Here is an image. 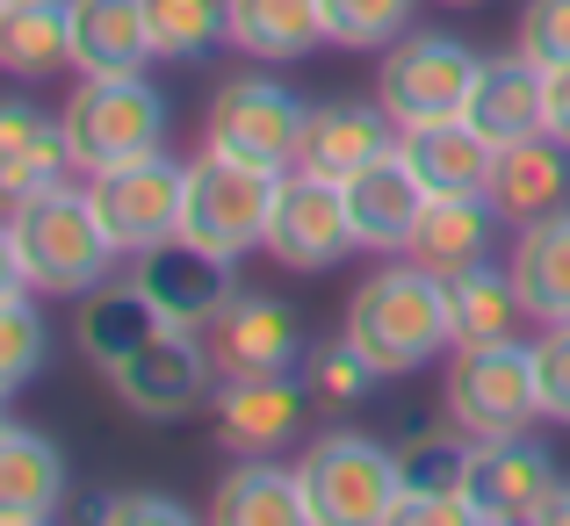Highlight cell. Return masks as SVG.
<instances>
[{
	"mask_svg": "<svg viewBox=\"0 0 570 526\" xmlns=\"http://www.w3.org/2000/svg\"><path fill=\"white\" fill-rule=\"evenodd\" d=\"M0 252H8V281H22L29 296H87L116 267V246L95 217V195L66 188V180L8 202Z\"/></svg>",
	"mask_w": 570,
	"mask_h": 526,
	"instance_id": "1",
	"label": "cell"
},
{
	"mask_svg": "<svg viewBox=\"0 0 570 526\" xmlns=\"http://www.w3.org/2000/svg\"><path fill=\"white\" fill-rule=\"evenodd\" d=\"M340 333L376 360L383 375H412V368H426L441 347H455V339H448V289H441V275H426V267H412V260L376 267V275L347 296V325H340Z\"/></svg>",
	"mask_w": 570,
	"mask_h": 526,
	"instance_id": "2",
	"label": "cell"
},
{
	"mask_svg": "<svg viewBox=\"0 0 570 526\" xmlns=\"http://www.w3.org/2000/svg\"><path fill=\"white\" fill-rule=\"evenodd\" d=\"M66 145L87 180L159 159V145H167V95L145 72H80V87L66 101Z\"/></svg>",
	"mask_w": 570,
	"mask_h": 526,
	"instance_id": "3",
	"label": "cell"
},
{
	"mask_svg": "<svg viewBox=\"0 0 570 526\" xmlns=\"http://www.w3.org/2000/svg\"><path fill=\"white\" fill-rule=\"evenodd\" d=\"M296 484H304L311 526H383L404 498V469L383 440L368 433H318L296 455Z\"/></svg>",
	"mask_w": 570,
	"mask_h": 526,
	"instance_id": "4",
	"label": "cell"
},
{
	"mask_svg": "<svg viewBox=\"0 0 570 526\" xmlns=\"http://www.w3.org/2000/svg\"><path fill=\"white\" fill-rule=\"evenodd\" d=\"M476 72L484 58L462 37H441V29H419V37H397L376 66V101L397 130H426V123H455L476 95Z\"/></svg>",
	"mask_w": 570,
	"mask_h": 526,
	"instance_id": "5",
	"label": "cell"
},
{
	"mask_svg": "<svg viewBox=\"0 0 570 526\" xmlns=\"http://www.w3.org/2000/svg\"><path fill=\"white\" fill-rule=\"evenodd\" d=\"M275 195L282 173L246 167V159L203 152L188 159V209H181V238L217 260H238V252L267 246V224H275Z\"/></svg>",
	"mask_w": 570,
	"mask_h": 526,
	"instance_id": "6",
	"label": "cell"
},
{
	"mask_svg": "<svg viewBox=\"0 0 570 526\" xmlns=\"http://www.w3.org/2000/svg\"><path fill=\"white\" fill-rule=\"evenodd\" d=\"M448 426H462L470 440H505V433H528L542 418V389H534V354L520 347H462L448 360Z\"/></svg>",
	"mask_w": 570,
	"mask_h": 526,
	"instance_id": "7",
	"label": "cell"
},
{
	"mask_svg": "<svg viewBox=\"0 0 570 526\" xmlns=\"http://www.w3.org/2000/svg\"><path fill=\"white\" fill-rule=\"evenodd\" d=\"M304 116L311 109L275 80V72H238V80H224L217 101H209L203 145L224 152V159H246V167L289 173L296 145H304Z\"/></svg>",
	"mask_w": 570,
	"mask_h": 526,
	"instance_id": "8",
	"label": "cell"
},
{
	"mask_svg": "<svg viewBox=\"0 0 570 526\" xmlns=\"http://www.w3.org/2000/svg\"><path fill=\"white\" fill-rule=\"evenodd\" d=\"M95 195V217L109 231L116 252H153V246H174L181 238V209H188V167H174L167 152L159 159H138V167H116V173H95L87 180Z\"/></svg>",
	"mask_w": 570,
	"mask_h": 526,
	"instance_id": "9",
	"label": "cell"
},
{
	"mask_svg": "<svg viewBox=\"0 0 570 526\" xmlns=\"http://www.w3.org/2000/svg\"><path fill=\"white\" fill-rule=\"evenodd\" d=\"M109 389L138 418H188L195 404L217 397V360H209V339L167 325V333L145 339L124 368H109Z\"/></svg>",
	"mask_w": 570,
	"mask_h": 526,
	"instance_id": "10",
	"label": "cell"
},
{
	"mask_svg": "<svg viewBox=\"0 0 570 526\" xmlns=\"http://www.w3.org/2000/svg\"><path fill=\"white\" fill-rule=\"evenodd\" d=\"M347 246H362V238H354L340 180L289 167L282 173V195H275V224H267V260L296 267V275H318V267L347 260Z\"/></svg>",
	"mask_w": 570,
	"mask_h": 526,
	"instance_id": "11",
	"label": "cell"
},
{
	"mask_svg": "<svg viewBox=\"0 0 570 526\" xmlns=\"http://www.w3.org/2000/svg\"><path fill=\"white\" fill-rule=\"evenodd\" d=\"M311 383H296V375H238V383H217V397H209V411H217V447L238 462L253 455H275V447H289L296 433H304L311 418Z\"/></svg>",
	"mask_w": 570,
	"mask_h": 526,
	"instance_id": "12",
	"label": "cell"
},
{
	"mask_svg": "<svg viewBox=\"0 0 570 526\" xmlns=\"http://www.w3.org/2000/svg\"><path fill=\"white\" fill-rule=\"evenodd\" d=\"M232 267L238 260H217V252L174 238V246L138 252V289L159 304L167 325H181V333H209V325L238 304V275H232Z\"/></svg>",
	"mask_w": 570,
	"mask_h": 526,
	"instance_id": "13",
	"label": "cell"
},
{
	"mask_svg": "<svg viewBox=\"0 0 570 526\" xmlns=\"http://www.w3.org/2000/svg\"><path fill=\"white\" fill-rule=\"evenodd\" d=\"M557 462L542 440L528 433H505V440H476L470 447V476H462V498L484 513V526H528L534 505L557 490Z\"/></svg>",
	"mask_w": 570,
	"mask_h": 526,
	"instance_id": "14",
	"label": "cell"
},
{
	"mask_svg": "<svg viewBox=\"0 0 570 526\" xmlns=\"http://www.w3.org/2000/svg\"><path fill=\"white\" fill-rule=\"evenodd\" d=\"M203 339H209V360H217V383H238V375H289L296 354H304V325H296V310L275 304V296H238Z\"/></svg>",
	"mask_w": 570,
	"mask_h": 526,
	"instance_id": "15",
	"label": "cell"
},
{
	"mask_svg": "<svg viewBox=\"0 0 570 526\" xmlns=\"http://www.w3.org/2000/svg\"><path fill=\"white\" fill-rule=\"evenodd\" d=\"M499 224H505V209L491 202V195H426L412 238H404V260L448 281V275H462V267L491 260Z\"/></svg>",
	"mask_w": 570,
	"mask_h": 526,
	"instance_id": "16",
	"label": "cell"
},
{
	"mask_svg": "<svg viewBox=\"0 0 570 526\" xmlns=\"http://www.w3.org/2000/svg\"><path fill=\"white\" fill-rule=\"evenodd\" d=\"M462 123L476 130V138H491L505 152V145H528V138H549V95H542V66L520 51L505 58H484V72H476V95L470 109H462Z\"/></svg>",
	"mask_w": 570,
	"mask_h": 526,
	"instance_id": "17",
	"label": "cell"
},
{
	"mask_svg": "<svg viewBox=\"0 0 570 526\" xmlns=\"http://www.w3.org/2000/svg\"><path fill=\"white\" fill-rule=\"evenodd\" d=\"M340 195H347V217H354V238L376 252H404V238H412L419 209H426V180L412 173V159L390 145L383 159H368L362 173L340 180Z\"/></svg>",
	"mask_w": 570,
	"mask_h": 526,
	"instance_id": "18",
	"label": "cell"
},
{
	"mask_svg": "<svg viewBox=\"0 0 570 526\" xmlns=\"http://www.w3.org/2000/svg\"><path fill=\"white\" fill-rule=\"evenodd\" d=\"M72 72H145L159 58L153 0H66Z\"/></svg>",
	"mask_w": 570,
	"mask_h": 526,
	"instance_id": "19",
	"label": "cell"
},
{
	"mask_svg": "<svg viewBox=\"0 0 570 526\" xmlns=\"http://www.w3.org/2000/svg\"><path fill=\"white\" fill-rule=\"evenodd\" d=\"M397 145V123L383 116V101H318L304 116V145H296V167L318 173V180H347L362 173L368 159H383Z\"/></svg>",
	"mask_w": 570,
	"mask_h": 526,
	"instance_id": "20",
	"label": "cell"
},
{
	"mask_svg": "<svg viewBox=\"0 0 570 526\" xmlns=\"http://www.w3.org/2000/svg\"><path fill=\"white\" fill-rule=\"evenodd\" d=\"M441 289H448V339H455V354L462 347H513L520 339L528 304H520V289H513V267L476 260V267H462V275H448Z\"/></svg>",
	"mask_w": 570,
	"mask_h": 526,
	"instance_id": "21",
	"label": "cell"
},
{
	"mask_svg": "<svg viewBox=\"0 0 570 526\" xmlns=\"http://www.w3.org/2000/svg\"><path fill=\"white\" fill-rule=\"evenodd\" d=\"M72 167V145H66V116H43L29 101H8L0 109V195L22 202V195L58 188Z\"/></svg>",
	"mask_w": 570,
	"mask_h": 526,
	"instance_id": "22",
	"label": "cell"
},
{
	"mask_svg": "<svg viewBox=\"0 0 570 526\" xmlns=\"http://www.w3.org/2000/svg\"><path fill=\"white\" fill-rule=\"evenodd\" d=\"M397 152L412 159L426 195H491V173H499V145L476 138L462 116L455 123H426V130H397Z\"/></svg>",
	"mask_w": 570,
	"mask_h": 526,
	"instance_id": "23",
	"label": "cell"
},
{
	"mask_svg": "<svg viewBox=\"0 0 570 526\" xmlns=\"http://www.w3.org/2000/svg\"><path fill=\"white\" fill-rule=\"evenodd\" d=\"M159 333H167V318H159V304L138 289V275L130 281H101V289L80 296V354L95 360L101 375L124 368V360L138 354L145 339H159Z\"/></svg>",
	"mask_w": 570,
	"mask_h": 526,
	"instance_id": "24",
	"label": "cell"
},
{
	"mask_svg": "<svg viewBox=\"0 0 570 526\" xmlns=\"http://www.w3.org/2000/svg\"><path fill=\"white\" fill-rule=\"evenodd\" d=\"M513 289L528 304V318L542 325H570V202L549 209V217L520 224L513 238Z\"/></svg>",
	"mask_w": 570,
	"mask_h": 526,
	"instance_id": "25",
	"label": "cell"
},
{
	"mask_svg": "<svg viewBox=\"0 0 570 526\" xmlns=\"http://www.w3.org/2000/svg\"><path fill=\"white\" fill-rule=\"evenodd\" d=\"M66 505V455L37 426H0V519H51Z\"/></svg>",
	"mask_w": 570,
	"mask_h": 526,
	"instance_id": "26",
	"label": "cell"
},
{
	"mask_svg": "<svg viewBox=\"0 0 570 526\" xmlns=\"http://www.w3.org/2000/svg\"><path fill=\"white\" fill-rule=\"evenodd\" d=\"M209 526H311L296 462L289 469H275L267 455L238 462V469L217 484V498H209Z\"/></svg>",
	"mask_w": 570,
	"mask_h": 526,
	"instance_id": "27",
	"label": "cell"
},
{
	"mask_svg": "<svg viewBox=\"0 0 570 526\" xmlns=\"http://www.w3.org/2000/svg\"><path fill=\"white\" fill-rule=\"evenodd\" d=\"M491 202L505 209V224H534L549 209H563L570 202V145H557V138L505 145L499 173H491Z\"/></svg>",
	"mask_w": 570,
	"mask_h": 526,
	"instance_id": "28",
	"label": "cell"
},
{
	"mask_svg": "<svg viewBox=\"0 0 570 526\" xmlns=\"http://www.w3.org/2000/svg\"><path fill=\"white\" fill-rule=\"evenodd\" d=\"M318 43H325L318 0H232V51L261 58V66H289Z\"/></svg>",
	"mask_w": 570,
	"mask_h": 526,
	"instance_id": "29",
	"label": "cell"
},
{
	"mask_svg": "<svg viewBox=\"0 0 570 526\" xmlns=\"http://www.w3.org/2000/svg\"><path fill=\"white\" fill-rule=\"evenodd\" d=\"M0 66H8L14 80H43V72L72 66L66 0H22V8H0Z\"/></svg>",
	"mask_w": 570,
	"mask_h": 526,
	"instance_id": "30",
	"label": "cell"
},
{
	"mask_svg": "<svg viewBox=\"0 0 570 526\" xmlns=\"http://www.w3.org/2000/svg\"><path fill=\"white\" fill-rule=\"evenodd\" d=\"M153 37H159V58L195 66L217 43H232V0H153Z\"/></svg>",
	"mask_w": 570,
	"mask_h": 526,
	"instance_id": "31",
	"label": "cell"
},
{
	"mask_svg": "<svg viewBox=\"0 0 570 526\" xmlns=\"http://www.w3.org/2000/svg\"><path fill=\"white\" fill-rule=\"evenodd\" d=\"M37 368H43V318L22 281H8L0 289V397H22Z\"/></svg>",
	"mask_w": 570,
	"mask_h": 526,
	"instance_id": "32",
	"label": "cell"
},
{
	"mask_svg": "<svg viewBox=\"0 0 570 526\" xmlns=\"http://www.w3.org/2000/svg\"><path fill=\"white\" fill-rule=\"evenodd\" d=\"M419 0H318L325 14V43H347V51H390V43L412 29Z\"/></svg>",
	"mask_w": 570,
	"mask_h": 526,
	"instance_id": "33",
	"label": "cell"
},
{
	"mask_svg": "<svg viewBox=\"0 0 570 526\" xmlns=\"http://www.w3.org/2000/svg\"><path fill=\"white\" fill-rule=\"evenodd\" d=\"M304 383H311V397L325 404V411H347V404H362V397H376V383H383V368L368 360L362 347H354L347 333L340 339H325L318 354H311V368H304Z\"/></svg>",
	"mask_w": 570,
	"mask_h": 526,
	"instance_id": "34",
	"label": "cell"
},
{
	"mask_svg": "<svg viewBox=\"0 0 570 526\" xmlns=\"http://www.w3.org/2000/svg\"><path fill=\"white\" fill-rule=\"evenodd\" d=\"M470 433L448 426V433H412L397 447V469H404V490H462L470 476Z\"/></svg>",
	"mask_w": 570,
	"mask_h": 526,
	"instance_id": "35",
	"label": "cell"
},
{
	"mask_svg": "<svg viewBox=\"0 0 570 526\" xmlns=\"http://www.w3.org/2000/svg\"><path fill=\"white\" fill-rule=\"evenodd\" d=\"M80 519L87 526H209L181 498H159V490H101V498L80 505Z\"/></svg>",
	"mask_w": 570,
	"mask_h": 526,
	"instance_id": "36",
	"label": "cell"
},
{
	"mask_svg": "<svg viewBox=\"0 0 570 526\" xmlns=\"http://www.w3.org/2000/svg\"><path fill=\"white\" fill-rule=\"evenodd\" d=\"M520 58H534V66H570V0H528L520 8V37H513Z\"/></svg>",
	"mask_w": 570,
	"mask_h": 526,
	"instance_id": "37",
	"label": "cell"
},
{
	"mask_svg": "<svg viewBox=\"0 0 570 526\" xmlns=\"http://www.w3.org/2000/svg\"><path fill=\"white\" fill-rule=\"evenodd\" d=\"M534 389H542V418H557L570 426V325H549L542 339H534Z\"/></svg>",
	"mask_w": 570,
	"mask_h": 526,
	"instance_id": "38",
	"label": "cell"
},
{
	"mask_svg": "<svg viewBox=\"0 0 570 526\" xmlns=\"http://www.w3.org/2000/svg\"><path fill=\"white\" fill-rule=\"evenodd\" d=\"M383 526H484V513L462 490H404Z\"/></svg>",
	"mask_w": 570,
	"mask_h": 526,
	"instance_id": "39",
	"label": "cell"
},
{
	"mask_svg": "<svg viewBox=\"0 0 570 526\" xmlns=\"http://www.w3.org/2000/svg\"><path fill=\"white\" fill-rule=\"evenodd\" d=\"M542 95H549V138L570 145V66H549L542 72Z\"/></svg>",
	"mask_w": 570,
	"mask_h": 526,
	"instance_id": "40",
	"label": "cell"
},
{
	"mask_svg": "<svg viewBox=\"0 0 570 526\" xmlns=\"http://www.w3.org/2000/svg\"><path fill=\"white\" fill-rule=\"evenodd\" d=\"M528 526H570V484H557L542 505H534V519Z\"/></svg>",
	"mask_w": 570,
	"mask_h": 526,
	"instance_id": "41",
	"label": "cell"
},
{
	"mask_svg": "<svg viewBox=\"0 0 570 526\" xmlns=\"http://www.w3.org/2000/svg\"><path fill=\"white\" fill-rule=\"evenodd\" d=\"M0 526H51V519H0Z\"/></svg>",
	"mask_w": 570,
	"mask_h": 526,
	"instance_id": "42",
	"label": "cell"
},
{
	"mask_svg": "<svg viewBox=\"0 0 570 526\" xmlns=\"http://www.w3.org/2000/svg\"><path fill=\"white\" fill-rule=\"evenodd\" d=\"M0 8H22V0H0Z\"/></svg>",
	"mask_w": 570,
	"mask_h": 526,
	"instance_id": "43",
	"label": "cell"
},
{
	"mask_svg": "<svg viewBox=\"0 0 570 526\" xmlns=\"http://www.w3.org/2000/svg\"><path fill=\"white\" fill-rule=\"evenodd\" d=\"M448 8H470V0H448Z\"/></svg>",
	"mask_w": 570,
	"mask_h": 526,
	"instance_id": "44",
	"label": "cell"
}]
</instances>
